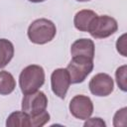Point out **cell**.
Returning a JSON list of instances; mask_svg holds the SVG:
<instances>
[{
	"label": "cell",
	"instance_id": "obj_1",
	"mask_svg": "<svg viewBox=\"0 0 127 127\" xmlns=\"http://www.w3.org/2000/svg\"><path fill=\"white\" fill-rule=\"evenodd\" d=\"M45 83V70L41 65L30 64L19 75V85L23 94L37 91Z\"/></svg>",
	"mask_w": 127,
	"mask_h": 127
},
{
	"label": "cell",
	"instance_id": "obj_2",
	"mask_svg": "<svg viewBox=\"0 0 127 127\" xmlns=\"http://www.w3.org/2000/svg\"><path fill=\"white\" fill-rule=\"evenodd\" d=\"M28 38L29 40L37 45H44L51 42L56 34V25L46 18H40L32 22L28 28Z\"/></svg>",
	"mask_w": 127,
	"mask_h": 127
},
{
	"label": "cell",
	"instance_id": "obj_3",
	"mask_svg": "<svg viewBox=\"0 0 127 127\" xmlns=\"http://www.w3.org/2000/svg\"><path fill=\"white\" fill-rule=\"evenodd\" d=\"M70 83H81L93 69V60L83 56L72 57L66 67Z\"/></svg>",
	"mask_w": 127,
	"mask_h": 127
},
{
	"label": "cell",
	"instance_id": "obj_4",
	"mask_svg": "<svg viewBox=\"0 0 127 127\" xmlns=\"http://www.w3.org/2000/svg\"><path fill=\"white\" fill-rule=\"evenodd\" d=\"M118 29L117 21L107 15L96 16L91 23L88 33L95 39H105L113 35Z\"/></svg>",
	"mask_w": 127,
	"mask_h": 127
},
{
	"label": "cell",
	"instance_id": "obj_5",
	"mask_svg": "<svg viewBox=\"0 0 127 127\" xmlns=\"http://www.w3.org/2000/svg\"><path fill=\"white\" fill-rule=\"evenodd\" d=\"M48 106L47 95L40 90L24 94L22 99V111L29 116H35L44 112Z\"/></svg>",
	"mask_w": 127,
	"mask_h": 127
},
{
	"label": "cell",
	"instance_id": "obj_6",
	"mask_svg": "<svg viewBox=\"0 0 127 127\" xmlns=\"http://www.w3.org/2000/svg\"><path fill=\"white\" fill-rule=\"evenodd\" d=\"M68 108L73 117L79 120H86L93 112V103L88 96L78 94L71 98Z\"/></svg>",
	"mask_w": 127,
	"mask_h": 127
},
{
	"label": "cell",
	"instance_id": "obj_7",
	"mask_svg": "<svg viewBox=\"0 0 127 127\" xmlns=\"http://www.w3.org/2000/svg\"><path fill=\"white\" fill-rule=\"evenodd\" d=\"M88 87L90 92L95 96H108L114 89V81L109 74L100 72L92 76Z\"/></svg>",
	"mask_w": 127,
	"mask_h": 127
},
{
	"label": "cell",
	"instance_id": "obj_8",
	"mask_svg": "<svg viewBox=\"0 0 127 127\" xmlns=\"http://www.w3.org/2000/svg\"><path fill=\"white\" fill-rule=\"evenodd\" d=\"M70 85V77L66 68H57L51 75V86L53 92L64 99Z\"/></svg>",
	"mask_w": 127,
	"mask_h": 127
},
{
	"label": "cell",
	"instance_id": "obj_9",
	"mask_svg": "<svg viewBox=\"0 0 127 127\" xmlns=\"http://www.w3.org/2000/svg\"><path fill=\"white\" fill-rule=\"evenodd\" d=\"M94 43L90 39H78L74 41L70 47V54L72 57L83 56L89 59L94 58Z\"/></svg>",
	"mask_w": 127,
	"mask_h": 127
},
{
	"label": "cell",
	"instance_id": "obj_10",
	"mask_svg": "<svg viewBox=\"0 0 127 127\" xmlns=\"http://www.w3.org/2000/svg\"><path fill=\"white\" fill-rule=\"evenodd\" d=\"M97 14L92 10H80L78 11L73 18V24L76 30L81 32H88V29L95 19Z\"/></svg>",
	"mask_w": 127,
	"mask_h": 127
},
{
	"label": "cell",
	"instance_id": "obj_11",
	"mask_svg": "<svg viewBox=\"0 0 127 127\" xmlns=\"http://www.w3.org/2000/svg\"><path fill=\"white\" fill-rule=\"evenodd\" d=\"M14 57V46L7 39H0V68L5 67Z\"/></svg>",
	"mask_w": 127,
	"mask_h": 127
},
{
	"label": "cell",
	"instance_id": "obj_12",
	"mask_svg": "<svg viewBox=\"0 0 127 127\" xmlns=\"http://www.w3.org/2000/svg\"><path fill=\"white\" fill-rule=\"evenodd\" d=\"M7 127H31L30 116L24 111H15L11 113L6 121Z\"/></svg>",
	"mask_w": 127,
	"mask_h": 127
},
{
	"label": "cell",
	"instance_id": "obj_13",
	"mask_svg": "<svg viewBox=\"0 0 127 127\" xmlns=\"http://www.w3.org/2000/svg\"><path fill=\"white\" fill-rule=\"evenodd\" d=\"M16 87V81L12 73L7 70L0 71V94L8 95L14 91Z\"/></svg>",
	"mask_w": 127,
	"mask_h": 127
},
{
	"label": "cell",
	"instance_id": "obj_14",
	"mask_svg": "<svg viewBox=\"0 0 127 127\" xmlns=\"http://www.w3.org/2000/svg\"><path fill=\"white\" fill-rule=\"evenodd\" d=\"M126 71H127V65H121L119 66L115 71L116 81L119 86V88L122 91L127 90V82H126Z\"/></svg>",
	"mask_w": 127,
	"mask_h": 127
},
{
	"label": "cell",
	"instance_id": "obj_15",
	"mask_svg": "<svg viewBox=\"0 0 127 127\" xmlns=\"http://www.w3.org/2000/svg\"><path fill=\"white\" fill-rule=\"evenodd\" d=\"M50 120V114L48 111H44L40 114H37L35 116H30V124L31 127H41L44 126L47 122Z\"/></svg>",
	"mask_w": 127,
	"mask_h": 127
},
{
	"label": "cell",
	"instance_id": "obj_16",
	"mask_svg": "<svg viewBox=\"0 0 127 127\" xmlns=\"http://www.w3.org/2000/svg\"><path fill=\"white\" fill-rule=\"evenodd\" d=\"M126 111H127L126 107H123V108L117 110V112L115 113V115L113 117V125L115 127L124 126L126 124Z\"/></svg>",
	"mask_w": 127,
	"mask_h": 127
},
{
	"label": "cell",
	"instance_id": "obj_17",
	"mask_svg": "<svg viewBox=\"0 0 127 127\" xmlns=\"http://www.w3.org/2000/svg\"><path fill=\"white\" fill-rule=\"evenodd\" d=\"M126 35H122L116 42V48L118 53H120L123 57H126Z\"/></svg>",
	"mask_w": 127,
	"mask_h": 127
},
{
	"label": "cell",
	"instance_id": "obj_18",
	"mask_svg": "<svg viewBox=\"0 0 127 127\" xmlns=\"http://www.w3.org/2000/svg\"><path fill=\"white\" fill-rule=\"evenodd\" d=\"M86 120L87 121L84 123V126H99V127H105L106 126L105 122L99 117L87 118Z\"/></svg>",
	"mask_w": 127,
	"mask_h": 127
},
{
	"label": "cell",
	"instance_id": "obj_19",
	"mask_svg": "<svg viewBox=\"0 0 127 127\" xmlns=\"http://www.w3.org/2000/svg\"><path fill=\"white\" fill-rule=\"evenodd\" d=\"M28 1H30L32 3H41V2H44L46 0H28Z\"/></svg>",
	"mask_w": 127,
	"mask_h": 127
},
{
	"label": "cell",
	"instance_id": "obj_20",
	"mask_svg": "<svg viewBox=\"0 0 127 127\" xmlns=\"http://www.w3.org/2000/svg\"><path fill=\"white\" fill-rule=\"evenodd\" d=\"M78 2H87V1H90V0H76Z\"/></svg>",
	"mask_w": 127,
	"mask_h": 127
}]
</instances>
